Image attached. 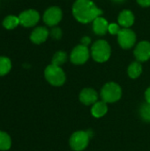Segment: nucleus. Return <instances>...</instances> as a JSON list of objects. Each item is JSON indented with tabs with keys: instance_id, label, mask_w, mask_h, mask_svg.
Here are the masks:
<instances>
[{
	"instance_id": "27",
	"label": "nucleus",
	"mask_w": 150,
	"mask_h": 151,
	"mask_svg": "<svg viewBox=\"0 0 150 151\" xmlns=\"http://www.w3.org/2000/svg\"><path fill=\"white\" fill-rule=\"evenodd\" d=\"M112 1L115 2V3H118V4H119V3H123L125 0H112Z\"/></svg>"
},
{
	"instance_id": "19",
	"label": "nucleus",
	"mask_w": 150,
	"mask_h": 151,
	"mask_svg": "<svg viewBox=\"0 0 150 151\" xmlns=\"http://www.w3.org/2000/svg\"><path fill=\"white\" fill-rule=\"evenodd\" d=\"M11 141L10 136L0 131V150H7L11 148Z\"/></svg>"
},
{
	"instance_id": "28",
	"label": "nucleus",
	"mask_w": 150,
	"mask_h": 151,
	"mask_svg": "<svg viewBox=\"0 0 150 151\" xmlns=\"http://www.w3.org/2000/svg\"><path fill=\"white\" fill-rule=\"evenodd\" d=\"M149 112H150V106H149Z\"/></svg>"
},
{
	"instance_id": "22",
	"label": "nucleus",
	"mask_w": 150,
	"mask_h": 151,
	"mask_svg": "<svg viewBox=\"0 0 150 151\" xmlns=\"http://www.w3.org/2000/svg\"><path fill=\"white\" fill-rule=\"evenodd\" d=\"M50 35L52 38L56 39V40H58L62 37V30L59 28V27H52V29L50 30Z\"/></svg>"
},
{
	"instance_id": "6",
	"label": "nucleus",
	"mask_w": 150,
	"mask_h": 151,
	"mask_svg": "<svg viewBox=\"0 0 150 151\" xmlns=\"http://www.w3.org/2000/svg\"><path fill=\"white\" fill-rule=\"evenodd\" d=\"M118 42L121 48L127 50L134 46L136 42V35L130 28H121L118 34Z\"/></svg>"
},
{
	"instance_id": "9",
	"label": "nucleus",
	"mask_w": 150,
	"mask_h": 151,
	"mask_svg": "<svg viewBox=\"0 0 150 151\" xmlns=\"http://www.w3.org/2000/svg\"><path fill=\"white\" fill-rule=\"evenodd\" d=\"M19 24H21L23 27H31L38 23L40 19V14L37 11L29 9L22 12L19 14Z\"/></svg>"
},
{
	"instance_id": "4",
	"label": "nucleus",
	"mask_w": 150,
	"mask_h": 151,
	"mask_svg": "<svg viewBox=\"0 0 150 151\" xmlns=\"http://www.w3.org/2000/svg\"><path fill=\"white\" fill-rule=\"evenodd\" d=\"M122 90L118 84L115 82L106 83L101 91V96L103 101L107 103H115L121 98Z\"/></svg>"
},
{
	"instance_id": "21",
	"label": "nucleus",
	"mask_w": 150,
	"mask_h": 151,
	"mask_svg": "<svg viewBox=\"0 0 150 151\" xmlns=\"http://www.w3.org/2000/svg\"><path fill=\"white\" fill-rule=\"evenodd\" d=\"M149 104H144L141 107V116L144 119L146 120H150V112H149Z\"/></svg>"
},
{
	"instance_id": "8",
	"label": "nucleus",
	"mask_w": 150,
	"mask_h": 151,
	"mask_svg": "<svg viewBox=\"0 0 150 151\" xmlns=\"http://www.w3.org/2000/svg\"><path fill=\"white\" fill-rule=\"evenodd\" d=\"M89 58V50L87 46L82 44L77 45L72 51L70 59L74 65H82Z\"/></svg>"
},
{
	"instance_id": "5",
	"label": "nucleus",
	"mask_w": 150,
	"mask_h": 151,
	"mask_svg": "<svg viewBox=\"0 0 150 151\" xmlns=\"http://www.w3.org/2000/svg\"><path fill=\"white\" fill-rule=\"evenodd\" d=\"M90 132L78 131L75 132L70 138V146L75 151H81L85 150L89 142Z\"/></svg>"
},
{
	"instance_id": "17",
	"label": "nucleus",
	"mask_w": 150,
	"mask_h": 151,
	"mask_svg": "<svg viewBox=\"0 0 150 151\" xmlns=\"http://www.w3.org/2000/svg\"><path fill=\"white\" fill-rule=\"evenodd\" d=\"M19 24V17H16L14 15L7 16L3 21V26L6 29H13Z\"/></svg>"
},
{
	"instance_id": "7",
	"label": "nucleus",
	"mask_w": 150,
	"mask_h": 151,
	"mask_svg": "<svg viewBox=\"0 0 150 151\" xmlns=\"http://www.w3.org/2000/svg\"><path fill=\"white\" fill-rule=\"evenodd\" d=\"M62 11L57 6H51L48 8L43 14V21L49 27H55L62 19Z\"/></svg>"
},
{
	"instance_id": "1",
	"label": "nucleus",
	"mask_w": 150,
	"mask_h": 151,
	"mask_svg": "<svg viewBox=\"0 0 150 151\" xmlns=\"http://www.w3.org/2000/svg\"><path fill=\"white\" fill-rule=\"evenodd\" d=\"M103 11L91 0H76L72 5V14L77 21L86 24L100 17Z\"/></svg>"
},
{
	"instance_id": "15",
	"label": "nucleus",
	"mask_w": 150,
	"mask_h": 151,
	"mask_svg": "<svg viewBox=\"0 0 150 151\" xmlns=\"http://www.w3.org/2000/svg\"><path fill=\"white\" fill-rule=\"evenodd\" d=\"M108 111V107L105 102H96L93 104V107L91 109V113L95 118H102L103 117Z\"/></svg>"
},
{
	"instance_id": "14",
	"label": "nucleus",
	"mask_w": 150,
	"mask_h": 151,
	"mask_svg": "<svg viewBox=\"0 0 150 151\" xmlns=\"http://www.w3.org/2000/svg\"><path fill=\"white\" fill-rule=\"evenodd\" d=\"M109 28V23L108 21L103 18L98 17L93 21V31L97 35H104Z\"/></svg>"
},
{
	"instance_id": "10",
	"label": "nucleus",
	"mask_w": 150,
	"mask_h": 151,
	"mask_svg": "<svg viewBox=\"0 0 150 151\" xmlns=\"http://www.w3.org/2000/svg\"><path fill=\"white\" fill-rule=\"evenodd\" d=\"M134 56L138 62H145L150 58V42L142 41L139 42L134 50Z\"/></svg>"
},
{
	"instance_id": "3",
	"label": "nucleus",
	"mask_w": 150,
	"mask_h": 151,
	"mask_svg": "<svg viewBox=\"0 0 150 151\" xmlns=\"http://www.w3.org/2000/svg\"><path fill=\"white\" fill-rule=\"evenodd\" d=\"M44 75L48 82L53 86H62L65 81V74L62 68L52 64L46 67Z\"/></svg>"
},
{
	"instance_id": "23",
	"label": "nucleus",
	"mask_w": 150,
	"mask_h": 151,
	"mask_svg": "<svg viewBox=\"0 0 150 151\" xmlns=\"http://www.w3.org/2000/svg\"><path fill=\"white\" fill-rule=\"evenodd\" d=\"M120 30H121V28L119 27V25H118V24H116V23L109 24L108 31H109L111 35H118V34L119 33Z\"/></svg>"
},
{
	"instance_id": "26",
	"label": "nucleus",
	"mask_w": 150,
	"mask_h": 151,
	"mask_svg": "<svg viewBox=\"0 0 150 151\" xmlns=\"http://www.w3.org/2000/svg\"><path fill=\"white\" fill-rule=\"evenodd\" d=\"M145 97H146V101L148 104H150V88H149L146 92H145Z\"/></svg>"
},
{
	"instance_id": "24",
	"label": "nucleus",
	"mask_w": 150,
	"mask_h": 151,
	"mask_svg": "<svg viewBox=\"0 0 150 151\" xmlns=\"http://www.w3.org/2000/svg\"><path fill=\"white\" fill-rule=\"evenodd\" d=\"M137 3L142 7L150 6V0H137Z\"/></svg>"
},
{
	"instance_id": "20",
	"label": "nucleus",
	"mask_w": 150,
	"mask_h": 151,
	"mask_svg": "<svg viewBox=\"0 0 150 151\" xmlns=\"http://www.w3.org/2000/svg\"><path fill=\"white\" fill-rule=\"evenodd\" d=\"M67 60V55L64 51H57L52 58V65L60 66L65 64Z\"/></svg>"
},
{
	"instance_id": "18",
	"label": "nucleus",
	"mask_w": 150,
	"mask_h": 151,
	"mask_svg": "<svg viewBox=\"0 0 150 151\" xmlns=\"http://www.w3.org/2000/svg\"><path fill=\"white\" fill-rule=\"evenodd\" d=\"M11 68V60L6 57H0V76L7 74Z\"/></svg>"
},
{
	"instance_id": "13",
	"label": "nucleus",
	"mask_w": 150,
	"mask_h": 151,
	"mask_svg": "<svg viewBox=\"0 0 150 151\" xmlns=\"http://www.w3.org/2000/svg\"><path fill=\"white\" fill-rule=\"evenodd\" d=\"M118 20V24L121 27H123L124 28H129L131 26H133L134 22V15L131 11L124 10L119 13Z\"/></svg>"
},
{
	"instance_id": "11",
	"label": "nucleus",
	"mask_w": 150,
	"mask_h": 151,
	"mask_svg": "<svg viewBox=\"0 0 150 151\" xmlns=\"http://www.w3.org/2000/svg\"><path fill=\"white\" fill-rule=\"evenodd\" d=\"M50 35L49 30L44 27H38L33 30L30 35V40L35 44H41L44 42Z\"/></svg>"
},
{
	"instance_id": "16",
	"label": "nucleus",
	"mask_w": 150,
	"mask_h": 151,
	"mask_svg": "<svg viewBox=\"0 0 150 151\" xmlns=\"http://www.w3.org/2000/svg\"><path fill=\"white\" fill-rule=\"evenodd\" d=\"M127 73H128V75L132 79L138 78L141 74V73H142V66H141V63L140 62H133L128 66Z\"/></svg>"
},
{
	"instance_id": "25",
	"label": "nucleus",
	"mask_w": 150,
	"mask_h": 151,
	"mask_svg": "<svg viewBox=\"0 0 150 151\" xmlns=\"http://www.w3.org/2000/svg\"><path fill=\"white\" fill-rule=\"evenodd\" d=\"M90 42H91V39L88 36H84L81 39V44L84 45V46H87L88 47V45L90 44Z\"/></svg>"
},
{
	"instance_id": "12",
	"label": "nucleus",
	"mask_w": 150,
	"mask_h": 151,
	"mask_svg": "<svg viewBox=\"0 0 150 151\" xmlns=\"http://www.w3.org/2000/svg\"><path fill=\"white\" fill-rule=\"evenodd\" d=\"M80 100L85 105L94 104L98 100V94L92 88H84L80 94Z\"/></svg>"
},
{
	"instance_id": "2",
	"label": "nucleus",
	"mask_w": 150,
	"mask_h": 151,
	"mask_svg": "<svg viewBox=\"0 0 150 151\" xmlns=\"http://www.w3.org/2000/svg\"><path fill=\"white\" fill-rule=\"evenodd\" d=\"M111 46L104 40H98L95 42L91 47V56L93 59L98 63L107 61L111 57Z\"/></svg>"
}]
</instances>
